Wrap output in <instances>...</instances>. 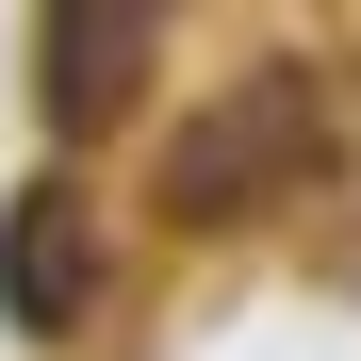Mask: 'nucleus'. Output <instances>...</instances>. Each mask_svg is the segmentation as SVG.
Returning <instances> with one entry per match:
<instances>
[{
  "instance_id": "nucleus-3",
  "label": "nucleus",
  "mask_w": 361,
  "mask_h": 361,
  "mask_svg": "<svg viewBox=\"0 0 361 361\" xmlns=\"http://www.w3.org/2000/svg\"><path fill=\"white\" fill-rule=\"evenodd\" d=\"M132 66H148V17H132V0L49 17V115H66V132H99V115L132 99Z\"/></svg>"
},
{
  "instance_id": "nucleus-2",
  "label": "nucleus",
  "mask_w": 361,
  "mask_h": 361,
  "mask_svg": "<svg viewBox=\"0 0 361 361\" xmlns=\"http://www.w3.org/2000/svg\"><path fill=\"white\" fill-rule=\"evenodd\" d=\"M82 295H99V247H82V214L17 197V214H0V312H17V329H82Z\"/></svg>"
},
{
  "instance_id": "nucleus-1",
  "label": "nucleus",
  "mask_w": 361,
  "mask_h": 361,
  "mask_svg": "<svg viewBox=\"0 0 361 361\" xmlns=\"http://www.w3.org/2000/svg\"><path fill=\"white\" fill-rule=\"evenodd\" d=\"M312 132H329V115H312V82H295V66H263V82H230V99L197 115V164H164V197L197 214V230H230V214H263L279 180L312 164Z\"/></svg>"
}]
</instances>
